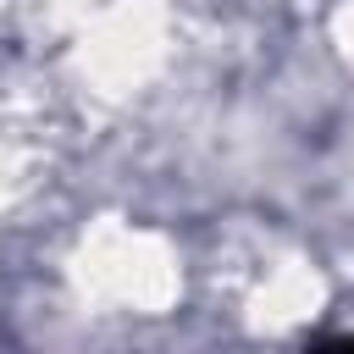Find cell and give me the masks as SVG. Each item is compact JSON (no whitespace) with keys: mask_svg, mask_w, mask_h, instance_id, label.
Instances as JSON below:
<instances>
[]
</instances>
